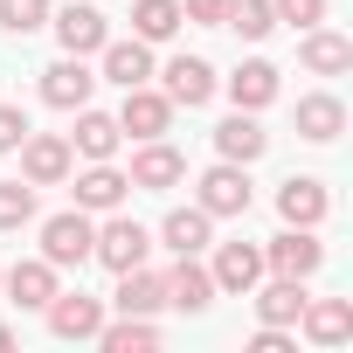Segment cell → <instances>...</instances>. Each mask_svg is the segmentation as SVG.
<instances>
[{
    "label": "cell",
    "instance_id": "13",
    "mask_svg": "<svg viewBox=\"0 0 353 353\" xmlns=\"http://www.w3.org/2000/svg\"><path fill=\"white\" fill-rule=\"evenodd\" d=\"M125 188H132V181H125L111 159H90V166L77 173V208H83V215H111V208L125 201Z\"/></svg>",
    "mask_w": 353,
    "mask_h": 353
},
{
    "label": "cell",
    "instance_id": "8",
    "mask_svg": "<svg viewBox=\"0 0 353 353\" xmlns=\"http://www.w3.org/2000/svg\"><path fill=\"white\" fill-rule=\"evenodd\" d=\"M277 215H284L291 229H319V222L332 215V194H325V181H312V173H291V181L277 188Z\"/></svg>",
    "mask_w": 353,
    "mask_h": 353
},
{
    "label": "cell",
    "instance_id": "11",
    "mask_svg": "<svg viewBox=\"0 0 353 353\" xmlns=\"http://www.w3.org/2000/svg\"><path fill=\"white\" fill-rule=\"evenodd\" d=\"M0 291H8L21 312H42V305L56 298V263H49V256H28V263H14V270H0Z\"/></svg>",
    "mask_w": 353,
    "mask_h": 353
},
{
    "label": "cell",
    "instance_id": "27",
    "mask_svg": "<svg viewBox=\"0 0 353 353\" xmlns=\"http://www.w3.org/2000/svg\"><path fill=\"white\" fill-rule=\"evenodd\" d=\"M97 346H104V353H145V346H159V325H152V319L118 312V319H104V325H97Z\"/></svg>",
    "mask_w": 353,
    "mask_h": 353
},
{
    "label": "cell",
    "instance_id": "32",
    "mask_svg": "<svg viewBox=\"0 0 353 353\" xmlns=\"http://www.w3.org/2000/svg\"><path fill=\"white\" fill-rule=\"evenodd\" d=\"M277 8V21H291V28H319L325 21V0H270Z\"/></svg>",
    "mask_w": 353,
    "mask_h": 353
},
{
    "label": "cell",
    "instance_id": "29",
    "mask_svg": "<svg viewBox=\"0 0 353 353\" xmlns=\"http://www.w3.org/2000/svg\"><path fill=\"white\" fill-rule=\"evenodd\" d=\"M35 222V188L28 181H0V236Z\"/></svg>",
    "mask_w": 353,
    "mask_h": 353
},
{
    "label": "cell",
    "instance_id": "31",
    "mask_svg": "<svg viewBox=\"0 0 353 353\" xmlns=\"http://www.w3.org/2000/svg\"><path fill=\"white\" fill-rule=\"evenodd\" d=\"M49 21V0H0V28L8 35H35Z\"/></svg>",
    "mask_w": 353,
    "mask_h": 353
},
{
    "label": "cell",
    "instance_id": "1",
    "mask_svg": "<svg viewBox=\"0 0 353 353\" xmlns=\"http://www.w3.org/2000/svg\"><path fill=\"white\" fill-rule=\"evenodd\" d=\"M14 152H21V181H28V188H63L70 166H77V152H70L63 132H28Z\"/></svg>",
    "mask_w": 353,
    "mask_h": 353
},
{
    "label": "cell",
    "instance_id": "33",
    "mask_svg": "<svg viewBox=\"0 0 353 353\" xmlns=\"http://www.w3.org/2000/svg\"><path fill=\"white\" fill-rule=\"evenodd\" d=\"M229 8H236V0H181V21H201V28H229Z\"/></svg>",
    "mask_w": 353,
    "mask_h": 353
},
{
    "label": "cell",
    "instance_id": "18",
    "mask_svg": "<svg viewBox=\"0 0 353 353\" xmlns=\"http://www.w3.org/2000/svg\"><path fill=\"white\" fill-rule=\"evenodd\" d=\"M166 305L173 312H208L215 305V277H208V263H194V256H181L166 270Z\"/></svg>",
    "mask_w": 353,
    "mask_h": 353
},
{
    "label": "cell",
    "instance_id": "24",
    "mask_svg": "<svg viewBox=\"0 0 353 353\" xmlns=\"http://www.w3.org/2000/svg\"><path fill=\"white\" fill-rule=\"evenodd\" d=\"M298 63H305L312 77H339V70L353 63V42H346L339 28H305V42H298Z\"/></svg>",
    "mask_w": 353,
    "mask_h": 353
},
{
    "label": "cell",
    "instance_id": "25",
    "mask_svg": "<svg viewBox=\"0 0 353 353\" xmlns=\"http://www.w3.org/2000/svg\"><path fill=\"white\" fill-rule=\"evenodd\" d=\"M229 97H236V111H263L270 97H277V63H263V56H250L236 77H229Z\"/></svg>",
    "mask_w": 353,
    "mask_h": 353
},
{
    "label": "cell",
    "instance_id": "9",
    "mask_svg": "<svg viewBox=\"0 0 353 353\" xmlns=\"http://www.w3.org/2000/svg\"><path fill=\"white\" fill-rule=\"evenodd\" d=\"M42 312H49L56 339H97V325H104V298H83V291H56Z\"/></svg>",
    "mask_w": 353,
    "mask_h": 353
},
{
    "label": "cell",
    "instance_id": "36",
    "mask_svg": "<svg viewBox=\"0 0 353 353\" xmlns=\"http://www.w3.org/2000/svg\"><path fill=\"white\" fill-rule=\"evenodd\" d=\"M8 346H14V325H8V319H0V353H8Z\"/></svg>",
    "mask_w": 353,
    "mask_h": 353
},
{
    "label": "cell",
    "instance_id": "23",
    "mask_svg": "<svg viewBox=\"0 0 353 353\" xmlns=\"http://www.w3.org/2000/svg\"><path fill=\"white\" fill-rule=\"evenodd\" d=\"M208 229H215V215H208V208H173V215L159 222V243H166L173 256H201V250L215 243Z\"/></svg>",
    "mask_w": 353,
    "mask_h": 353
},
{
    "label": "cell",
    "instance_id": "3",
    "mask_svg": "<svg viewBox=\"0 0 353 353\" xmlns=\"http://www.w3.org/2000/svg\"><path fill=\"white\" fill-rule=\"evenodd\" d=\"M90 256H97L104 270H132V263H145V256H152V236H145L132 215H118V208H111V222L90 236Z\"/></svg>",
    "mask_w": 353,
    "mask_h": 353
},
{
    "label": "cell",
    "instance_id": "2",
    "mask_svg": "<svg viewBox=\"0 0 353 353\" xmlns=\"http://www.w3.org/2000/svg\"><path fill=\"white\" fill-rule=\"evenodd\" d=\"M90 236H97V222H90L83 208L49 215V222H42V256H49L56 270H83V263H90Z\"/></svg>",
    "mask_w": 353,
    "mask_h": 353
},
{
    "label": "cell",
    "instance_id": "34",
    "mask_svg": "<svg viewBox=\"0 0 353 353\" xmlns=\"http://www.w3.org/2000/svg\"><path fill=\"white\" fill-rule=\"evenodd\" d=\"M28 139V118H21V104H0V152H14Z\"/></svg>",
    "mask_w": 353,
    "mask_h": 353
},
{
    "label": "cell",
    "instance_id": "16",
    "mask_svg": "<svg viewBox=\"0 0 353 353\" xmlns=\"http://www.w3.org/2000/svg\"><path fill=\"white\" fill-rule=\"evenodd\" d=\"M111 305H118V312H132V319H152V312L166 305V277H159V270H145V263H132V270H118Z\"/></svg>",
    "mask_w": 353,
    "mask_h": 353
},
{
    "label": "cell",
    "instance_id": "4",
    "mask_svg": "<svg viewBox=\"0 0 353 353\" xmlns=\"http://www.w3.org/2000/svg\"><path fill=\"white\" fill-rule=\"evenodd\" d=\"M319 263H325V243H319L312 229H291V222H284V236L263 243V270H270V277H312Z\"/></svg>",
    "mask_w": 353,
    "mask_h": 353
},
{
    "label": "cell",
    "instance_id": "7",
    "mask_svg": "<svg viewBox=\"0 0 353 353\" xmlns=\"http://www.w3.org/2000/svg\"><path fill=\"white\" fill-rule=\"evenodd\" d=\"M166 125H173L166 90L132 83V90H125V104H118V132H125V139H166Z\"/></svg>",
    "mask_w": 353,
    "mask_h": 353
},
{
    "label": "cell",
    "instance_id": "30",
    "mask_svg": "<svg viewBox=\"0 0 353 353\" xmlns=\"http://www.w3.org/2000/svg\"><path fill=\"white\" fill-rule=\"evenodd\" d=\"M229 28H236L243 42H263V35L277 28V8H270V0H236V8H229Z\"/></svg>",
    "mask_w": 353,
    "mask_h": 353
},
{
    "label": "cell",
    "instance_id": "5",
    "mask_svg": "<svg viewBox=\"0 0 353 353\" xmlns=\"http://www.w3.org/2000/svg\"><path fill=\"white\" fill-rule=\"evenodd\" d=\"M194 208H208L215 222H229V215H250V166H236V159L208 166V173H201V201H194Z\"/></svg>",
    "mask_w": 353,
    "mask_h": 353
},
{
    "label": "cell",
    "instance_id": "22",
    "mask_svg": "<svg viewBox=\"0 0 353 353\" xmlns=\"http://www.w3.org/2000/svg\"><path fill=\"white\" fill-rule=\"evenodd\" d=\"M305 298H312L305 277H270V284L256 277V319H263V325H298Z\"/></svg>",
    "mask_w": 353,
    "mask_h": 353
},
{
    "label": "cell",
    "instance_id": "15",
    "mask_svg": "<svg viewBox=\"0 0 353 353\" xmlns=\"http://www.w3.org/2000/svg\"><path fill=\"white\" fill-rule=\"evenodd\" d=\"M208 277H215V291H243V298H250L256 277H263V250H256V243H222Z\"/></svg>",
    "mask_w": 353,
    "mask_h": 353
},
{
    "label": "cell",
    "instance_id": "17",
    "mask_svg": "<svg viewBox=\"0 0 353 353\" xmlns=\"http://www.w3.org/2000/svg\"><path fill=\"white\" fill-rule=\"evenodd\" d=\"M208 97H215V70H208L201 56H173V63H166V104H173V111H181V104L194 111V104H208Z\"/></svg>",
    "mask_w": 353,
    "mask_h": 353
},
{
    "label": "cell",
    "instance_id": "21",
    "mask_svg": "<svg viewBox=\"0 0 353 353\" xmlns=\"http://www.w3.org/2000/svg\"><path fill=\"white\" fill-rule=\"evenodd\" d=\"M263 145H270V132L256 125V111H236V118H222V125H215V152H222V159H236V166L263 159Z\"/></svg>",
    "mask_w": 353,
    "mask_h": 353
},
{
    "label": "cell",
    "instance_id": "35",
    "mask_svg": "<svg viewBox=\"0 0 353 353\" xmlns=\"http://www.w3.org/2000/svg\"><path fill=\"white\" fill-rule=\"evenodd\" d=\"M250 353H291V325H256Z\"/></svg>",
    "mask_w": 353,
    "mask_h": 353
},
{
    "label": "cell",
    "instance_id": "6",
    "mask_svg": "<svg viewBox=\"0 0 353 353\" xmlns=\"http://www.w3.org/2000/svg\"><path fill=\"white\" fill-rule=\"evenodd\" d=\"M125 181H132V188H145V194H166V188H181V181H188V159L173 152L166 139H139Z\"/></svg>",
    "mask_w": 353,
    "mask_h": 353
},
{
    "label": "cell",
    "instance_id": "12",
    "mask_svg": "<svg viewBox=\"0 0 353 353\" xmlns=\"http://www.w3.org/2000/svg\"><path fill=\"white\" fill-rule=\"evenodd\" d=\"M298 325L312 346H339V339H353V298H305Z\"/></svg>",
    "mask_w": 353,
    "mask_h": 353
},
{
    "label": "cell",
    "instance_id": "26",
    "mask_svg": "<svg viewBox=\"0 0 353 353\" xmlns=\"http://www.w3.org/2000/svg\"><path fill=\"white\" fill-rule=\"evenodd\" d=\"M118 139H125V132H118V118H104V111H90V104H83V111H77V132H70V152H83V159H111V152H118Z\"/></svg>",
    "mask_w": 353,
    "mask_h": 353
},
{
    "label": "cell",
    "instance_id": "28",
    "mask_svg": "<svg viewBox=\"0 0 353 353\" xmlns=\"http://www.w3.org/2000/svg\"><path fill=\"white\" fill-rule=\"evenodd\" d=\"M132 35H139V42L181 35V0H139V8H132Z\"/></svg>",
    "mask_w": 353,
    "mask_h": 353
},
{
    "label": "cell",
    "instance_id": "19",
    "mask_svg": "<svg viewBox=\"0 0 353 353\" xmlns=\"http://www.w3.org/2000/svg\"><path fill=\"white\" fill-rule=\"evenodd\" d=\"M104 56V83H118V90H132V83H152V42H104L97 49Z\"/></svg>",
    "mask_w": 353,
    "mask_h": 353
},
{
    "label": "cell",
    "instance_id": "10",
    "mask_svg": "<svg viewBox=\"0 0 353 353\" xmlns=\"http://www.w3.org/2000/svg\"><path fill=\"white\" fill-rule=\"evenodd\" d=\"M90 90H97V77L83 70V56H63L42 70V104H56V111H83Z\"/></svg>",
    "mask_w": 353,
    "mask_h": 353
},
{
    "label": "cell",
    "instance_id": "14",
    "mask_svg": "<svg viewBox=\"0 0 353 353\" xmlns=\"http://www.w3.org/2000/svg\"><path fill=\"white\" fill-rule=\"evenodd\" d=\"M56 42H63V56H97L111 42V21L97 8H63L56 14Z\"/></svg>",
    "mask_w": 353,
    "mask_h": 353
},
{
    "label": "cell",
    "instance_id": "20",
    "mask_svg": "<svg viewBox=\"0 0 353 353\" xmlns=\"http://www.w3.org/2000/svg\"><path fill=\"white\" fill-rule=\"evenodd\" d=\"M346 132V104L332 97V90H312V97H298V139H312V145H332Z\"/></svg>",
    "mask_w": 353,
    "mask_h": 353
}]
</instances>
